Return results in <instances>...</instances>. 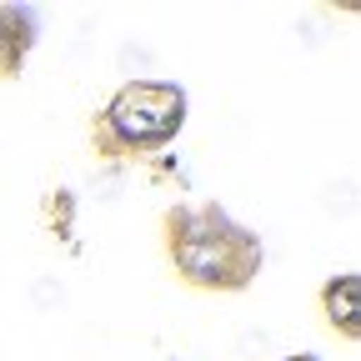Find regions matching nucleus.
I'll use <instances>...</instances> for the list:
<instances>
[{"label":"nucleus","instance_id":"f257e3e1","mask_svg":"<svg viewBox=\"0 0 361 361\" xmlns=\"http://www.w3.org/2000/svg\"><path fill=\"white\" fill-rule=\"evenodd\" d=\"M166 241H171L176 271L206 291H241L261 271L256 231H246L221 206H176L166 216Z\"/></svg>","mask_w":361,"mask_h":361},{"label":"nucleus","instance_id":"f03ea898","mask_svg":"<svg viewBox=\"0 0 361 361\" xmlns=\"http://www.w3.org/2000/svg\"><path fill=\"white\" fill-rule=\"evenodd\" d=\"M186 121V90L171 80H130L106 101L96 121V151L101 156H146L180 135Z\"/></svg>","mask_w":361,"mask_h":361},{"label":"nucleus","instance_id":"7ed1b4c3","mask_svg":"<svg viewBox=\"0 0 361 361\" xmlns=\"http://www.w3.org/2000/svg\"><path fill=\"white\" fill-rule=\"evenodd\" d=\"M30 40H35V20L16 6H0V75H16L25 66Z\"/></svg>","mask_w":361,"mask_h":361},{"label":"nucleus","instance_id":"20e7f679","mask_svg":"<svg viewBox=\"0 0 361 361\" xmlns=\"http://www.w3.org/2000/svg\"><path fill=\"white\" fill-rule=\"evenodd\" d=\"M322 306H326V316H331V326H341V336H356L361 326V281L356 276H336V281H326V291H322Z\"/></svg>","mask_w":361,"mask_h":361},{"label":"nucleus","instance_id":"39448f33","mask_svg":"<svg viewBox=\"0 0 361 361\" xmlns=\"http://www.w3.org/2000/svg\"><path fill=\"white\" fill-rule=\"evenodd\" d=\"M286 361H316V356H286Z\"/></svg>","mask_w":361,"mask_h":361}]
</instances>
